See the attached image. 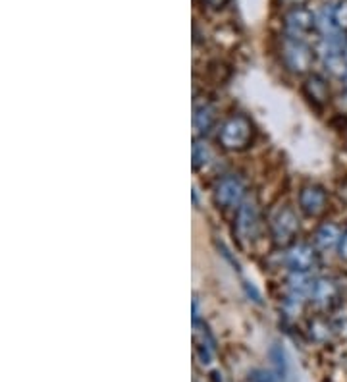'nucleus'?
I'll return each instance as SVG.
<instances>
[{
    "mask_svg": "<svg viewBox=\"0 0 347 382\" xmlns=\"http://www.w3.org/2000/svg\"><path fill=\"white\" fill-rule=\"evenodd\" d=\"M288 265L295 273H309L316 265V251L307 243H299L288 253Z\"/></svg>",
    "mask_w": 347,
    "mask_h": 382,
    "instance_id": "nucleus-8",
    "label": "nucleus"
},
{
    "mask_svg": "<svg viewBox=\"0 0 347 382\" xmlns=\"http://www.w3.org/2000/svg\"><path fill=\"white\" fill-rule=\"evenodd\" d=\"M313 298L321 305H332L338 299V286L332 282V280H328V278L318 280V282L314 284Z\"/></svg>",
    "mask_w": 347,
    "mask_h": 382,
    "instance_id": "nucleus-11",
    "label": "nucleus"
},
{
    "mask_svg": "<svg viewBox=\"0 0 347 382\" xmlns=\"http://www.w3.org/2000/svg\"><path fill=\"white\" fill-rule=\"evenodd\" d=\"M256 226H259L256 205L255 203H243L238 211V218H236V230L240 234L241 240H251V236H255Z\"/></svg>",
    "mask_w": 347,
    "mask_h": 382,
    "instance_id": "nucleus-7",
    "label": "nucleus"
},
{
    "mask_svg": "<svg viewBox=\"0 0 347 382\" xmlns=\"http://www.w3.org/2000/svg\"><path fill=\"white\" fill-rule=\"evenodd\" d=\"M334 20H336V27L346 31L347 29V0H341L338 6L334 8Z\"/></svg>",
    "mask_w": 347,
    "mask_h": 382,
    "instance_id": "nucleus-14",
    "label": "nucleus"
},
{
    "mask_svg": "<svg viewBox=\"0 0 347 382\" xmlns=\"http://www.w3.org/2000/svg\"><path fill=\"white\" fill-rule=\"evenodd\" d=\"M326 191L321 185H305L299 191V208L309 216H318L326 211Z\"/></svg>",
    "mask_w": 347,
    "mask_h": 382,
    "instance_id": "nucleus-5",
    "label": "nucleus"
},
{
    "mask_svg": "<svg viewBox=\"0 0 347 382\" xmlns=\"http://www.w3.org/2000/svg\"><path fill=\"white\" fill-rule=\"evenodd\" d=\"M341 232H339V228L336 224H323L318 228V232H316V247L323 251H330L334 250L336 245L341 243Z\"/></svg>",
    "mask_w": 347,
    "mask_h": 382,
    "instance_id": "nucleus-10",
    "label": "nucleus"
},
{
    "mask_svg": "<svg viewBox=\"0 0 347 382\" xmlns=\"http://www.w3.org/2000/svg\"><path fill=\"white\" fill-rule=\"evenodd\" d=\"M218 142L224 149L241 151L251 145L253 142V124L247 116L238 114L226 120L218 133Z\"/></svg>",
    "mask_w": 347,
    "mask_h": 382,
    "instance_id": "nucleus-1",
    "label": "nucleus"
},
{
    "mask_svg": "<svg viewBox=\"0 0 347 382\" xmlns=\"http://www.w3.org/2000/svg\"><path fill=\"white\" fill-rule=\"evenodd\" d=\"M291 2H298V4H299V2H303V0H291Z\"/></svg>",
    "mask_w": 347,
    "mask_h": 382,
    "instance_id": "nucleus-18",
    "label": "nucleus"
},
{
    "mask_svg": "<svg viewBox=\"0 0 347 382\" xmlns=\"http://www.w3.org/2000/svg\"><path fill=\"white\" fill-rule=\"evenodd\" d=\"M243 197H245V183L238 176H228L216 183L215 201L220 208L238 207Z\"/></svg>",
    "mask_w": 347,
    "mask_h": 382,
    "instance_id": "nucleus-4",
    "label": "nucleus"
},
{
    "mask_svg": "<svg viewBox=\"0 0 347 382\" xmlns=\"http://www.w3.org/2000/svg\"><path fill=\"white\" fill-rule=\"evenodd\" d=\"M282 59L284 64L295 72V74H305L309 68L313 66V50L309 49L307 45L299 41V39H291L284 43V49H282Z\"/></svg>",
    "mask_w": 347,
    "mask_h": 382,
    "instance_id": "nucleus-3",
    "label": "nucleus"
},
{
    "mask_svg": "<svg viewBox=\"0 0 347 382\" xmlns=\"http://www.w3.org/2000/svg\"><path fill=\"white\" fill-rule=\"evenodd\" d=\"M339 255L347 261V234H344L341 238V243H339Z\"/></svg>",
    "mask_w": 347,
    "mask_h": 382,
    "instance_id": "nucleus-16",
    "label": "nucleus"
},
{
    "mask_svg": "<svg viewBox=\"0 0 347 382\" xmlns=\"http://www.w3.org/2000/svg\"><path fill=\"white\" fill-rule=\"evenodd\" d=\"M299 230L298 216L289 207L278 208L270 218V232H272L274 241L278 245H288L293 241L295 234Z\"/></svg>",
    "mask_w": 347,
    "mask_h": 382,
    "instance_id": "nucleus-2",
    "label": "nucleus"
},
{
    "mask_svg": "<svg viewBox=\"0 0 347 382\" xmlns=\"http://www.w3.org/2000/svg\"><path fill=\"white\" fill-rule=\"evenodd\" d=\"M201 2H203V4H207L208 8H215V10L224 8V6L228 4V0H201Z\"/></svg>",
    "mask_w": 347,
    "mask_h": 382,
    "instance_id": "nucleus-15",
    "label": "nucleus"
},
{
    "mask_svg": "<svg viewBox=\"0 0 347 382\" xmlns=\"http://www.w3.org/2000/svg\"><path fill=\"white\" fill-rule=\"evenodd\" d=\"M303 93L307 95V99L314 102L316 107H323L330 100V91H328V84L324 82L321 75H311L303 85Z\"/></svg>",
    "mask_w": 347,
    "mask_h": 382,
    "instance_id": "nucleus-9",
    "label": "nucleus"
},
{
    "mask_svg": "<svg viewBox=\"0 0 347 382\" xmlns=\"http://www.w3.org/2000/svg\"><path fill=\"white\" fill-rule=\"evenodd\" d=\"M344 87H346V91H347V72L346 75H344Z\"/></svg>",
    "mask_w": 347,
    "mask_h": 382,
    "instance_id": "nucleus-17",
    "label": "nucleus"
},
{
    "mask_svg": "<svg viewBox=\"0 0 347 382\" xmlns=\"http://www.w3.org/2000/svg\"><path fill=\"white\" fill-rule=\"evenodd\" d=\"M215 108L210 105H203V107L195 108V116H193V124L195 130L201 133L208 132L213 124H215Z\"/></svg>",
    "mask_w": 347,
    "mask_h": 382,
    "instance_id": "nucleus-12",
    "label": "nucleus"
},
{
    "mask_svg": "<svg viewBox=\"0 0 347 382\" xmlns=\"http://www.w3.org/2000/svg\"><path fill=\"white\" fill-rule=\"evenodd\" d=\"M207 158H208L207 145H203L201 142H195V145H193V168H199V167H203V165H207Z\"/></svg>",
    "mask_w": 347,
    "mask_h": 382,
    "instance_id": "nucleus-13",
    "label": "nucleus"
},
{
    "mask_svg": "<svg viewBox=\"0 0 347 382\" xmlns=\"http://www.w3.org/2000/svg\"><path fill=\"white\" fill-rule=\"evenodd\" d=\"M314 27L313 12L307 8L295 6L286 14V29L291 35V39H301V35L309 33Z\"/></svg>",
    "mask_w": 347,
    "mask_h": 382,
    "instance_id": "nucleus-6",
    "label": "nucleus"
}]
</instances>
